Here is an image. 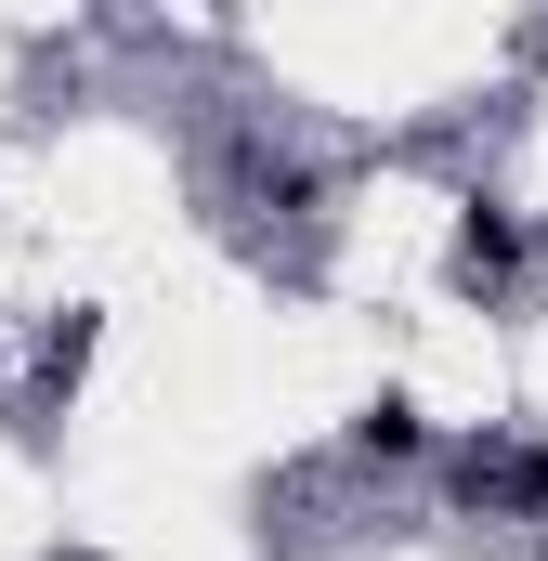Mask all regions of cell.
<instances>
[{
	"label": "cell",
	"instance_id": "obj_1",
	"mask_svg": "<svg viewBox=\"0 0 548 561\" xmlns=\"http://www.w3.org/2000/svg\"><path fill=\"white\" fill-rule=\"evenodd\" d=\"M510 275H523V222L470 196V209H457V287H510Z\"/></svg>",
	"mask_w": 548,
	"mask_h": 561
},
{
	"label": "cell",
	"instance_id": "obj_2",
	"mask_svg": "<svg viewBox=\"0 0 548 561\" xmlns=\"http://www.w3.org/2000/svg\"><path fill=\"white\" fill-rule=\"evenodd\" d=\"M353 444H366V457H418V444H431V419H418L406 392H379V405H353Z\"/></svg>",
	"mask_w": 548,
	"mask_h": 561
}]
</instances>
